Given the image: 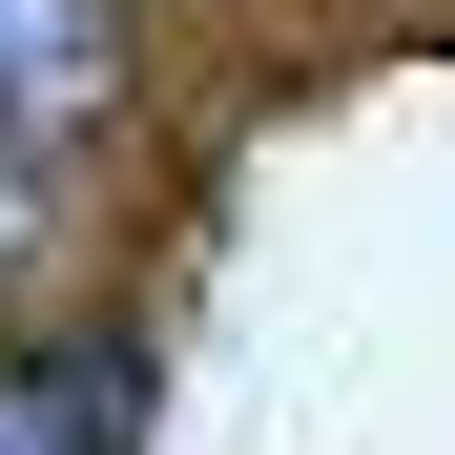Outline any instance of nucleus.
Instances as JSON below:
<instances>
[{
    "label": "nucleus",
    "mask_w": 455,
    "mask_h": 455,
    "mask_svg": "<svg viewBox=\"0 0 455 455\" xmlns=\"http://www.w3.org/2000/svg\"><path fill=\"white\" fill-rule=\"evenodd\" d=\"M104 0H0V124L21 145H62V124H104Z\"/></svg>",
    "instance_id": "nucleus-1"
},
{
    "label": "nucleus",
    "mask_w": 455,
    "mask_h": 455,
    "mask_svg": "<svg viewBox=\"0 0 455 455\" xmlns=\"http://www.w3.org/2000/svg\"><path fill=\"white\" fill-rule=\"evenodd\" d=\"M0 455H124V372L104 352H21L0 372Z\"/></svg>",
    "instance_id": "nucleus-2"
}]
</instances>
